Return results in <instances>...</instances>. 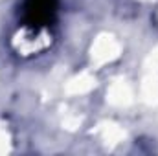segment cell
<instances>
[{"mask_svg":"<svg viewBox=\"0 0 158 156\" xmlns=\"http://www.w3.org/2000/svg\"><path fill=\"white\" fill-rule=\"evenodd\" d=\"M55 13V0H28L26 2V24L48 26Z\"/></svg>","mask_w":158,"mask_h":156,"instance_id":"obj_2","label":"cell"},{"mask_svg":"<svg viewBox=\"0 0 158 156\" xmlns=\"http://www.w3.org/2000/svg\"><path fill=\"white\" fill-rule=\"evenodd\" d=\"M52 44V31L48 26H35V24H22L11 37L13 50L22 57L39 55L40 51L48 50Z\"/></svg>","mask_w":158,"mask_h":156,"instance_id":"obj_1","label":"cell"}]
</instances>
